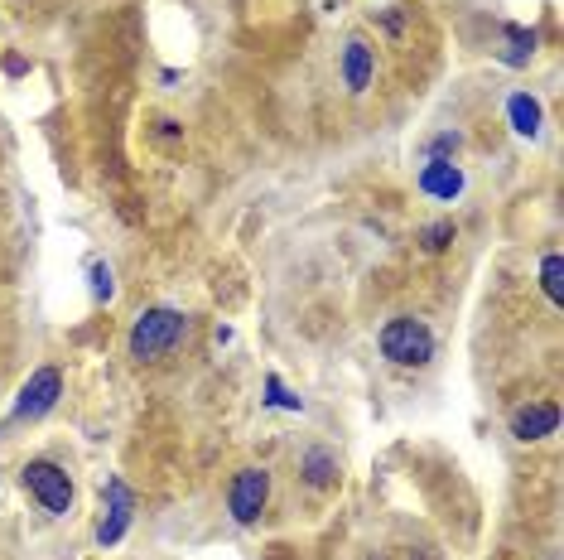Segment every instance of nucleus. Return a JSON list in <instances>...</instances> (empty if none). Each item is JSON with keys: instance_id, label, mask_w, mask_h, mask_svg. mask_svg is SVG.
<instances>
[{"instance_id": "1", "label": "nucleus", "mask_w": 564, "mask_h": 560, "mask_svg": "<svg viewBox=\"0 0 564 560\" xmlns=\"http://www.w3.org/2000/svg\"><path fill=\"white\" fill-rule=\"evenodd\" d=\"M184 334H188V319L179 309H164V305L145 309L131 329V358L135 363H160L184 343Z\"/></svg>"}, {"instance_id": "2", "label": "nucleus", "mask_w": 564, "mask_h": 560, "mask_svg": "<svg viewBox=\"0 0 564 560\" xmlns=\"http://www.w3.org/2000/svg\"><path fill=\"white\" fill-rule=\"evenodd\" d=\"M381 358H391L396 367H425L434 358V334L420 319H391L381 329Z\"/></svg>"}, {"instance_id": "3", "label": "nucleus", "mask_w": 564, "mask_h": 560, "mask_svg": "<svg viewBox=\"0 0 564 560\" xmlns=\"http://www.w3.org/2000/svg\"><path fill=\"white\" fill-rule=\"evenodd\" d=\"M25 488L44 503V512H54V517H63L68 507H73V478L63 474L58 464H49V459H34V464H25Z\"/></svg>"}, {"instance_id": "4", "label": "nucleus", "mask_w": 564, "mask_h": 560, "mask_svg": "<svg viewBox=\"0 0 564 560\" xmlns=\"http://www.w3.org/2000/svg\"><path fill=\"white\" fill-rule=\"evenodd\" d=\"M131 512H135V493L121 483V478H107L102 488V522H97V546H116L126 527H131Z\"/></svg>"}, {"instance_id": "5", "label": "nucleus", "mask_w": 564, "mask_h": 560, "mask_svg": "<svg viewBox=\"0 0 564 560\" xmlns=\"http://www.w3.org/2000/svg\"><path fill=\"white\" fill-rule=\"evenodd\" d=\"M266 498H270L266 469H242V474L232 478V488H227V512L246 527V522H256V517L266 512Z\"/></svg>"}, {"instance_id": "6", "label": "nucleus", "mask_w": 564, "mask_h": 560, "mask_svg": "<svg viewBox=\"0 0 564 560\" xmlns=\"http://www.w3.org/2000/svg\"><path fill=\"white\" fill-rule=\"evenodd\" d=\"M58 396H63V377H58L54 367H39L25 387H20V396H15V420L49 416V411L58 406Z\"/></svg>"}, {"instance_id": "7", "label": "nucleus", "mask_w": 564, "mask_h": 560, "mask_svg": "<svg viewBox=\"0 0 564 560\" xmlns=\"http://www.w3.org/2000/svg\"><path fill=\"white\" fill-rule=\"evenodd\" d=\"M560 430V406L555 401H531V406H521L516 416H511V435L516 440H545V435H555Z\"/></svg>"}, {"instance_id": "8", "label": "nucleus", "mask_w": 564, "mask_h": 560, "mask_svg": "<svg viewBox=\"0 0 564 560\" xmlns=\"http://www.w3.org/2000/svg\"><path fill=\"white\" fill-rule=\"evenodd\" d=\"M463 169L454 165V160H425V169H420V194L430 198H444V203H454L458 194H463Z\"/></svg>"}, {"instance_id": "9", "label": "nucleus", "mask_w": 564, "mask_h": 560, "mask_svg": "<svg viewBox=\"0 0 564 560\" xmlns=\"http://www.w3.org/2000/svg\"><path fill=\"white\" fill-rule=\"evenodd\" d=\"M372 73H376L372 44L352 39L348 49H343V83H348V92H367V87H372Z\"/></svg>"}, {"instance_id": "10", "label": "nucleus", "mask_w": 564, "mask_h": 560, "mask_svg": "<svg viewBox=\"0 0 564 560\" xmlns=\"http://www.w3.org/2000/svg\"><path fill=\"white\" fill-rule=\"evenodd\" d=\"M531 54H536V29H521V25H507L502 29V63H511V68H521V63H531Z\"/></svg>"}, {"instance_id": "11", "label": "nucleus", "mask_w": 564, "mask_h": 560, "mask_svg": "<svg viewBox=\"0 0 564 560\" xmlns=\"http://www.w3.org/2000/svg\"><path fill=\"white\" fill-rule=\"evenodd\" d=\"M299 474H304L309 488H333V483H338V459H333L328 449H309L304 464H299Z\"/></svg>"}, {"instance_id": "12", "label": "nucleus", "mask_w": 564, "mask_h": 560, "mask_svg": "<svg viewBox=\"0 0 564 560\" xmlns=\"http://www.w3.org/2000/svg\"><path fill=\"white\" fill-rule=\"evenodd\" d=\"M507 116H511V131H516V136H536L540 131V102L531 92H516L507 102Z\"/></svg>"}, {"instance_id": "13", "label": "nucleus", "mask_w": 564, "mask_h": 560, "mask_svg": "<svg viewBox=\"0 0 564 560\" xmlns=\"http://www.w3.org/2000/svg\"><path fill=\"white\" fill-rule=\"evenodd\" d=\"M540 290L550 295V305H564V261L560 252H550L540 261Z\"/></svg>"}, {"instance_id": "14", "label": "nucleus", "mask_w": 564, "mask_h": 560, "mask_svg": "<svg viewBox=\"0 0 564 560\" xmlns=\"http://www.w3.org/2000/svg\"><path fill=\"white\" fill-rule=\"evenodd\" d=\"M458 150H463V136H458V131H439V136L425 145V155H430V160H454Z\"/></svg>"}, {"instance_id": "15", "label": "nucleus", "mask_w": 564, "mask_h": 560, "mask_svg": "<svg viewBox=\"0 0 564 560\" xmlns=\"http://www.w3.org/2000/svg\"><path fill=\"white\" fill-rule=\"evenodd\" d=\"M449 242H454V223H430L420 232V247H425V252H444Z\"/></svg>"}, {"instance_id": "16", "label": "nucleus", "mask_w": 564, "mask_h": 560, "mask_svg": "<svg viewBox=\"0 0 564 560\" xmlns=\"http://www.w3.org/2000/svg\"><path fill=\"white\" fill-rule=\"evenodd\" d=\"M266 401H270V406H280V411H299V406H304L299 396H290V392H285V382H280L275 372H270V377H266Z\"/></svg>"}, {"instance_id": "17", "label": "nucleus", "mask_w": 564, "mask_h": 560, "mask_svg": "<svg viewBox=\"0 0 564 560\" xmlns=\"http://www.w3.org/2000/svg\"><path fill=\"white\" fill-rule=\"evenodd\" d=\"M87 276H92V300H111V290H116V285H111L107 266H102V261H92V271H87Z\"/></svg>"}, {"instance_id": "18", "label": "nucleus", "mask_w": 564, "mask_h": 560, "mask_svg": "<svg viewBox=\"0 0 564 560\" xmlns=\"http://www.w3.org/2000/svg\"><path fill=\"white\" fill-rule=\"evenodd\" d=\"M5 73H10V78H20V73H25V58L10 54V58H5Z\"/></svg>"}]
</instances>
